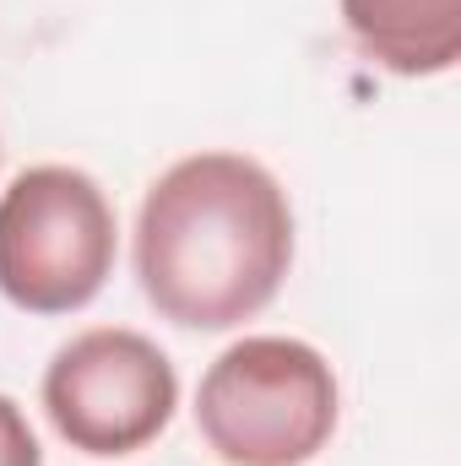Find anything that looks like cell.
<instances>
[{"instance_id":"cell-1","label":"cell","mask_w":461,"mask_h":466,"mask_svg":"<svg viewBox=\"0 0 461 466\" xmlns=\"http://www.w3.org/2000/svg\"><path fill=\"white\" fill-rule=\"evenodd\" d=\"M293 266V207L271 168L244 152L179 157L141 201L136 282L185 331L255 320Z\"/></svg>"},{"instance_id":"cell-2","label":"cell","mask_w":461,"mask_h":466,"mask_svg":"<svg viewBox=\"0 0 461 466\" xmlns=\"http://www.w3.org/2000/svg\"><path fill=\"white\" fill-rule=\"evenodd\" d=\"M196 429L223 466H310L337 434V374L299 337H244L207 363Z\"/></svg>"},{"instance_id":"cell-3","label":"cell","mask_w":461,"mask_h":466,"mask_svg":"<svg viewBox=\"0 0 461 466\" xmlns=\"http://www.w3.org/2000/svg\"><path fill=\"white\" fill-rule=\"evenodd\" d=\"M115 207L71 163L22 168L0 190V293L27 315H77L115 277Z\"/></svg>"},{"instance_id":"cell-4","label":"cell","mask_w":461,"mask_h":466,"mask_svg":"<svg viewBox=\"0 0 461 466\" xmlns=\"http://www.w3.org/2000/svg\"><path fill=\"white\" fill-rule=\"evenodd\" d=\"M179 407L169 352L141 331L93 326L71 337L44 369V412L55 434L98 461L147 451Z\"/></svg>"},{"instance_id":"cell-5","label":"cell","mask_w":461,"mask_h":466,"mask_svg":"<svg viewBox=\"0 0 461 466\" xmlns=\"http://www.w3.org/2000/svg\"><path fill=\"white\" fill-rule=\"evenodd\" d=\"M343 27L391 76H446L461 60V0H343Z\"/></svg>"},{"instance_id":"cell-6","label":"cell","mask_w":461,"mask_h":466,"mask_svg":"<svg viewBox=\"0 0 461 466\" xmlns=\"http://www.w3.org/2000/svg\"><path fill=\"white\" fill-rule=\"evenodd\" d=\"M0 466H44L38 434L11 396H0Z\"/></svg>"}]
</instances>
